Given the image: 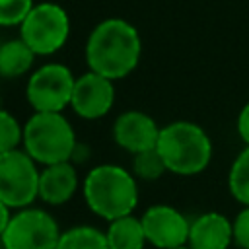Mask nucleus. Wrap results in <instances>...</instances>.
Wrapping results in <instances>:
<instances>
[{"label": "nucleus", "instance_id": "b1692460", "mask_svg": "<svg viewBox=\"0 0 249 249\" xmlns=\"http://www.w3.org/2000/svg\"><path fill=\"white\" fill-rule=\"evenodd\" d=\"M175 249H191L189 245H183V247H175Z\"/></svg>", "mask_w": 249, "mask_h": 249}, {"label": "nucleus", "instance_id": "f8f14e48", "mask_svg": "<svg viewBox=\"0 0 249 249\" xmlns=\"http://www.w3.org/2000/svg\"><path fill=\"white\" fill-rule=\"evenodd\" d=\"M233 243V220L222 212H204L191 222V249H228Z\"/></svg>", "mask_w": 249, "mask_h": 249}, {"label": "nucleus", "instance_id": "aec40b11", "mask_svg": "<svg viewBox=\"0 0 249 249\" xmlns=\"http://www.w3.org/2000/svg\"><path fill=\"white\" fill-rule=\"evenodd\" d=\"M33 6V0H0V25H21V21L27 18Z\"/></svg>", "mask_w": 249, "mask_h": 249}, {"label": "nucleus", "instance_id": "4be33fe9", "mask_svg": "<svg viewBox=\"0 0 249 249\" xmlns=\"http://www.w3.org/2000/svg\"><path fill=\"white\" fill-rule=\"evenodd\" d=\"M235 128H237V134L243 140V144L249 146V101L241 107L237 121H235Z\"/></svg>", "mask_w": 249, "mask_h": 249}, {"label": "nucleus", "instance_id": "423d86ee", "mask_svg": "<svg viewBox=\"0 0 249 249\" xmlns=\"http://www.w3.org/2000/svg\"><path fill=\"white\" fill-rule=\"evenodd\" d=\"M56 220L41 208H19L8 222L0 241L4 249H56L60 239Z\"/></svg>", "mask_w": 249, "mask_h": 249}, {"label": "nucleus", "instance_id": "7ed1b4c3", "mask_svg": "<svg viewBox=\"0 0 249 249\" xmlns=\"http://www.w3.org/2000/svg\"><path fill=\"white\" fill-rule=\"evenodd\" d=\"M156 148L167 171L175 175H196L212 161V140L208 132L191 121H175L161 126Z\"/></svg>", "mask_w": 249, "mask_h": 249}, {"label": "nucleus", "instance_id": "2eb2a0df", "mask_svg": "<svg viewBox=\"0 0 249 249\" xmlns=\"http://www.w3.org/2000/svg\"><path fill=\"white\" fill-rule=\"evenodd\" d=\"M33 60L35 53L21 37L0 45V76L4 78H18L25 74L33 66Z\"/></svg>", "mask_w": 249, "mask_h": 249}, {"label": "nucleus", "instance_id": "6e6552de", "mask_svg": "<svg viewBox=\"0 0 249 249\" xmlns=\"http://www.w3.org/2000/svg\"><path fill=\"white\" fill-rule=\"evenodd\" d=\"M76 78L70 68L58 62H49L35 70L27 82L25 97L35 111L60 113L70 105Z\"/></svg>", "mask_w": 249, "mask_h": 249}, {"label": "nucleus", "instance_id": "f03ea898", "mask_svg": "<svg viewBox=\"0 0 249 249\" xmlns=\"http://www.w3.org/2000/svg\"><path fill=\"white\" fill-rule=\"evenodd\" d=\"M84 198L93 214L109 222L132 214L138 204L136 177L115 163L95 165L84 179Z\"/></svg>", "mask_w": 249, "mask_h": 249}, {"label": "nucleus", "instance_id": "ddd939ff", "mask_svg": "<svg viewBox=\"0 0 249 249\" xmlns=\"http://www.w3.org/2000/svg\"><path fill=\"white\" fill-rule=\"evenodd\" d=\"M78 189V173L70 161L49 163L39 175V196L53 206L68 202Z\"/></svg>", "mask_w": 249, "mask_h": 249}, {"label": "nucleus", "instance_id": "39448f33", "mask_svg": "<svg viewBox=\"0 0 249 249\" xmlns=\"http://www.w3.org/2000/svg\"><path fill=\"white\" fill-rule=\"evenodd\" d=\"M70 19L62 6L41 2L31 8L19 25V37L31 47L35 54H53L68 39Z\"/></svg>", "mask_w": 249, "mask_h": 249}, {"label": "nucleus", "instance_id": "a211bd4d", "mask_svg": "<svg viewBox=\"0 0 249 249\" xmlns=\"http://www.w3.org/2000/svg\"><path fill=\"white\" fill-rule=\"evenodd\" d=\"M167 171L165 161L158 148H150L144 152L134 154V163H132V173L136 179L142 181H156Z\"/></svg>", "mask_w": 249, "mask_h": 249}, {"label": "nucleus", "instance_id": "412c9836", "mask_svg": "<svg viewBox=\"0 0 249 249\" xmlns=\"http://www.w3.org/2000/svg\"><path fill=\"white\" fill-rule=\"evenodd\" d=\"M233 243L241 249H249V206H243L233 218Z\"/></svg>", "mask_w": 249, "mask_h": 249}, {"label": "nucleus", "instance_id": "1a4fd4ad", "mask_svg": "<svg viewBox=\"0 0 249 249\" xmlns=\"http://www.w3.org/2000/svg\"><path fill=\"white\" fill-rule=\"evenodd\" d=\"M148 243L158 249L183 247L189 241L191 222L181 210L169 204H154L140 216Z\"/></svg>", "mask_w": 249, "mask_h": 249}, {"label": "nucleus", "instance_id": "f257e3e1", "mask_svg": "<svg viewBox=\"0 0 249 249\" xmlns=\"http://www.w3.org/2000/svg\"><path fill=\"white\" fill-rule=\"evenodd\" d=\"M142 54V41L132 23L121 18L103 19L93 27L86 43V62L89 70L119 80L128 76Z\"/></svg>", "mask_w": 249, "mask_h": 249}, {"label": "nucleus", "instance_id": "f3484780", "mask_svg": "<svg viewBox=\"0 0 249 249\" xmlns=\"http://www.w3.org/2000/svg\"><path fill=\"white\" fill-rule=\"evenodd\" d=\"M228 189L241 206H249V146H245L231 161L228 173Z\"/></svg>", "mask_w": 249, "mask_h": 249}, {"label": "nucleus", "instance_id": "6ab92c4d", "mask_svg": "<svg viewBox=\"0 0 249 249\" xmlns=\"http://www.w3.org/2000/svg\"><path fill=\"white\" fill-rule=\"evenodd\" d=\"M19 142H23V128L12 113L0 109V154L16 150Z\"/></svg>", "mask_w": 249, "mask_h": 249}, {"label": "nucleus", "instance_id": "9d476101", "mask_svg": "<svg viewBox=\"0 0 249 249\" xmlns=\"http://www.w3.org/2000/svg\"><path fill=\"white\" fill-rule=\"evenodd\" d=\"M113 101H115V88H113V80H109L107 76L89 70L80 78H76L70 107L78 117L88 121L101 119L109 113Z\"/></svg>", "mask_w": 249, "mask_h": 249}, {"label": "nucleus", "instance_id": "0eeeda50", "mask_svg": "<svg viewBox=\"0 0 249 249\" xmlns=\"http://www.w3.org/2000/svg\"><path fill=\"white\" fill-rule=\"evenodd\" d=\"M39 175L35 160L25 150L0 154V200L10 208H25L39 196Z\"/></svg>", "mask_w": 249, "mask_h": 249}, {"label": "nucleus", "instance_id": "20e7f679", "mask_svg": "<svg viewBox=\"0 0 249 249\" xmlns=\"http://www.w3.org/2000/svg\"><path fill=\"white\" fill-rule=\"evenodd\" d=\"M23 148L37 163L70 161L78 144L72 124L62 113H41L23 124Z\"/></svg>", "mask_w": 249, "mask_h": 249}, {"label": "nucleus", "instance_id": "9b49d317", "mask_svg": "<svg viewBox=\"0 0 249 249\" xmlns=\"http://www.w3.org/2000/svg\"><path fill=\"white\" fill-rule=\"evenodd\" d=\"M160 128L156 124V121L142 111H124L117 117L115 124H113V136L115 142L130 152L132 156L150 148H156L158 138H160Z\"/></svg>", "mask_w": 249, "mask_h": 249}, {"label": "nucleus", "instance_id": "dca6fc26", "mask_svg": "<svg viewBox=\"0 0 249 249\" xmlns=\"http://www.w3.org/2000/svg\"><path fill=\"white\" fill-rule=\"evenodd\" d=\"M56 249H111L103 231L91 226H74L60 233Z\"/></svg>", "mask_w": 249, "mask_h": 249}, {"label": "nucleus", "instance_id": "4468645a", "mask_svg": "<svg viewBox=\"0 0 249 249\" xmlns=\"http://www.w3.org/2000/svg\"><path fill=\"white\" fill-rule=\"evenodd\" d=\"M105 237L111 249H144V245L148 243L142 220L132 214L111 220Z\"/></svg>", "mask_w": 249, "mask_h": 249}, {"label": "nucleus", "instance_id": "5701e85b", "mask_svg": "<svg viewBox=\"0 0 249 249\" xmlns=\"http://www.w3.org/2000/svg\"><path fill=\"white\" fill-rule=\"evenodd\" d=\"M10 218H12L10 206L0 200V237H2V233H4V230H6V226H8V222H10Z\"/></svg>", "mask_w": 249, "mask_h": 249}]
</instances>
